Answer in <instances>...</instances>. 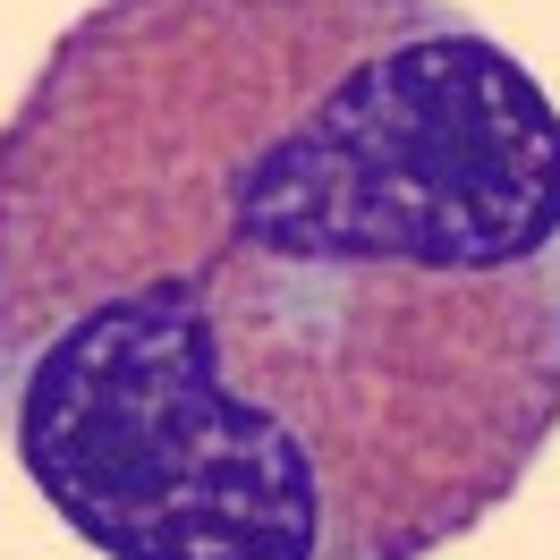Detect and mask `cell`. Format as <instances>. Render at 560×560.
Segmentation results:
<instances>
[{
  "label": "cell",
  "mask_w": 560,
  "mask_h": 560,
  "mask_svg": "<svg viewBox=\"0 0 560 560\" xmlns=\"http://www.w3.org/2000/svg\"><path fill=\"white\" fill-rule=\"evenodd\" d=\"M560 433V103L458 0H94L0 119V442L103 560H433Z\"/></svg>",
  "instance_id": "obj_1"
}]
</instances>
